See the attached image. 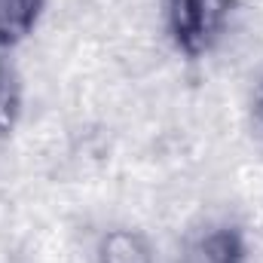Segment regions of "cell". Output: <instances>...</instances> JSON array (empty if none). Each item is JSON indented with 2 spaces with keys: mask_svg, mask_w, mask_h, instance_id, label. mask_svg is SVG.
I'll return each instance as SVG.
<instances>
[{
  "mask_svg": "<svg viewBox=\"0 0 263 263\" xmlns=\"http://www.w3.org/2000/svg\"><path fill=\"white\" fill-rule=\"evenodd\" d=\"M18 117H22V83L12 62L6 59V49H0V135H9L15 129Z\"/></svg>",
  "mask_w": 263,
  "mask_h": 263,
  "instance_id": "cell-4",
  "label": "cell"
},
{
  "mask_svg": "<svg viewBox=\"0 0 263 263\" xmlns=\"http://www.w3.org/2000/svg\"><path fill=\"white\" fill-rule=\"evenodd\" d=\"M46 0H0V49H15L25 43L40 18H43Z\"/></svg>",
  "mask_w": 263,
  "mask_h": 263,
  "instance_id": "cell-3",
  "label": "cell"
},
{
  "mask_svg": "<svg viewBox=\"0 0 263 263\" xmlns=\"http://www.w3.org/2000/svg\"><path fill=\"white\" fill-rule=\"evenodd\" d=\"M254 120H257V126L263 129V80L257 83V89H254Z\"/></svg>",
  "mask_w": 263,
  "mask_h": 263,
  "instance_id": "cell-5",
  "label": "cell"
},
{
  "mask_svg": "<svg viewBox=\"0 0 263 263\" xmlns=\"http://www.w3.org/2000/svg\"><path fill=\"white\" fill-rule=\"evenodd\" d=\"M230 15L233 0H162L165 34L187 59H202L214 49L230 25Z\"/></svg>",
  "mask_w": 263,
  "mask_h": 263,
  "instance_id": "cell-1",
  "label": "cell"
},
{
  "mask_svg": "<svg viewBox=\"0 0 263 263\" xmlns=\"http://www.w3.org/2000/svg\"><path fill=\"white\" fill-rule=\"evenodd\" d=\"M187 263H248L245 236L236 227H211L193 242Z\"/></svg>",
  "mask_w": 263,
  "mask_h": 263,
  "instance_id": "cell-2",
  "label": "cell"
}]
</instances>
